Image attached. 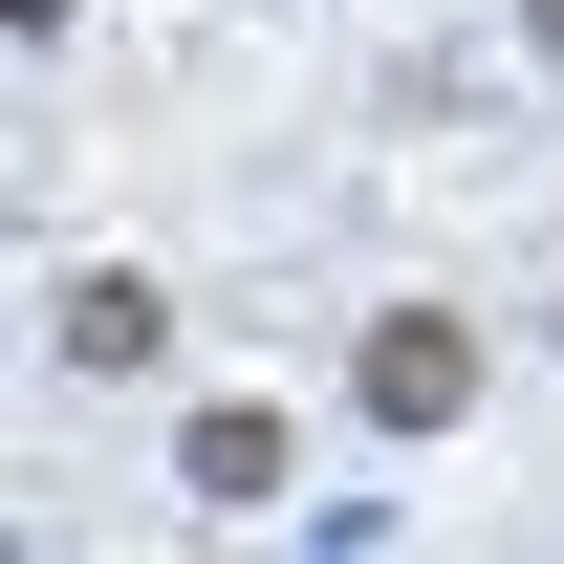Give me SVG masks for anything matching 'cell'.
Wrapping results in <instances>:
<instances>
[{
  "label": "cell",
  "instance_id": "obj_1",
  "mask_svg": "<svg viewBox=\"0 0 564 564\" xmlns=\"http://www.w3.org/2000/svg\"><path fill=\"white\" fill-rule=\"evenodd\" d=\"M478 304H434V282H391V304H369V326H348V413L369 434H391V456H413V434H456V413H478Z\"/></svg>",
  "mask_w": 564,
  "mask_h": 564
},
{
  "label": "cell",
  "instance_id": "obj_2",
  "mask_svg": "<svg viewBox=\"0 0 564 564\" xmlns=\"http://www.w3.org/2000/svg\"><path fill=\"white\" fill-rule=\"evenodd\" d=\"M44 369L152 391V369H174V282H152V261H66V282H44Z\"/></svg>",
  "mask_w": 564,
  "mask_h": 564
},
{
  "label": "cell",
  "instance_id": "obj_3",
  "mask_svg": "<svg viewBox=\"0 0 564 564\" xmlns=\"http://www.w3.org/2000/svg\"><path fill=\"white\" fill-rule=\"evenodd\" d=\"M282 478H304V413H282V391H196V413H174V499H196V521H261Z\"/></svg>",
  "mask_w": 564,
  "mask_h": 564
},
{
  "label": "cell",
  "instance_id": "obj_4",
  "mask_svg": "<svg viewBox=\"0 0 564 564\" xmlns=\"http://www.w3.org/2000/svg\"><path fill=\"white\" fill-rule=\"evenodd\" d=\"M0 22H22V44H66V22H87V0H0Z\"/></svg>",
  "mask_w": 564,
  "mask_h": 564
},
{
  "label": "cell",
  "instance_id": "obj_5",
  "mask_svg": "<svg viewBox=\"0 0 564 564\" xmlns=\"http://www.w3.org/2000/svg\"><path fill=\"white\" fill-rule=\"evenodd\" d=\"M521 44H543V66H564V0H521Z\"/></svg>",
  "mask_w": 564,
  "mask_h": 564
},
{
  "label": "cell",
  "instance_id": "obj_6",
  "mask_svg": "<svg viewBox=\"0 0 564 564\" xmlns=\"http://www.w3.org/2000/svg\"><path fill=\"white\" fill-rule=\"evenodd\" d=\"M543 369H564V282H543Z\"/></svg>",
  "mask_w": 564,
  "mask_h": 564
}]
</instances>
